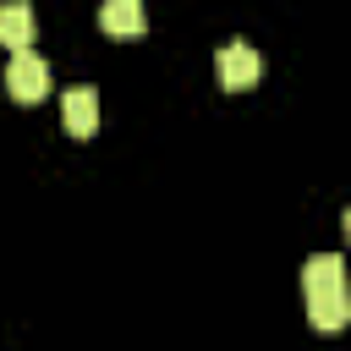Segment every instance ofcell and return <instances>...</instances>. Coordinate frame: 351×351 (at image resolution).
Instances as JSON below:
<instances>
[{"label":"cell","mask_w":351,"mask_h":351,"mask_svg":"<svg viewBox=\"0 0 351 351\" xmlns=\"http://www.w3.org/2000/svg\"><path fill=\"white\" fill-rule=\"evenodd\" d=\"M5 88L16 104H38L49 93V60L33 55V49H11V66H5Z\"/></svg>","instance_id":"6da1fadb"},{"label":"cell","mask_w":351,"mask_h":351,"mask_svg":"<svg viewBox=\"0 0 351 351\" xmlns=\"http://www.w3.org/2000/svg\"><path fill=\"white\" fill-rule=\"evenodd\" d=\"M214 71H219V88H230V93H241V88H252L258 77H263V55L252 49V44H225L219 49V60H214Z\"/></svg>","instance_id":"7a4b0ae2"},{"label":"cell","mask_w":351,"mask_h":351,"mask_svg":"<svg viewBox=\"0 0 351 351\" xmlns=\"http://www.w3.org/2000/svg\"><path fill=\"white\" fill-rule=\"evenodd\" d=\"M60 121H66V132L71 137H93L99 132V93L82 82V88H66V99H60Z\"/></svg>","instance_id":"3957f363"},{"label":"cell","mask_w":351,"mask_h":351,"mask_svg":"<svg viewBox=\"0 0 351 351\" xmlns=\"http://www.w3.org/2000/svg\"><path fill=\"white\" fill-rule=\"evenodd\" d=\"M307 324L324 329V335L346 329L351 324V291H318V296H307Z\"/></svg>","instance_id":"277c9868"},{"label":"cell","mask_w":351,"mask_h":351,"mask_svg":"<svg viewBox=\"0 0 351 351\" xmlns=\"http://www.w3.org/2000/svg\"><path fill=\"white\" fill-rule=\"evenodd\" d=\"M99 27L115 33V38H137L148 27V11H143V0H104L99 5Z\"/></svg>","instance_id":"5b68a950"},{"label":"cell","mask_w":351,"mask_h":351,"mask_svg":"<svg viewBox=\"0 0 351 351\" xmlns=\"http://www.w3.org/2000/svg\"><path fill=\"white\" fill-rule=\"evenodd\" d=\"M302 291H307V296H318V291H346V263H340L335 252H313V258L302 263Z\"/></svg>","instance_id":"8992f818"},{"label":"cell","mask_w":351,"mask_h":351,"mask_svg":"<svg viewBox=\"0 0 351 351\" xmlns=\"http://www.w3.org/2000/svg\"><path fill=\"white\" fill-rule=\"evenodd\" d=\"M0 44H5V49H27V44H33V5H27V0L0 5Z\"/></svg>","instance_id":"52a82bcc"},{"label":"cell","mask_w":351,"mask_h":351,"mask_svg":"<svg viewBox=\"0 0 351 351\" xmlns=\"http://www.w3.org/2000/svg\"><path fill=\"white\" fill-rule=\"evenodd\" d=\"M340 230H346V241H351V208H346V214H340Z\"/></svg>","instance_id":"ba28073f"}]
</instances>
